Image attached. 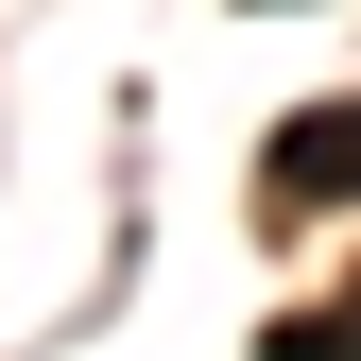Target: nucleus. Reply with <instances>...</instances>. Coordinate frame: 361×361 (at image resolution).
<instances>
[{"instance_id":"2","label":"nucleus","mask_w":361,"mask_h":361,"mask_svg":"<svg viewBox=\"0 0 361 361\" xmlns=\"http://www.w3.org/2000/svg\"><path fill=\"white\" fill-rule=\"evenodd\" d=\"M258 361H361V293H310V310H276V327H258Z\"/></svg>"},{"instance_id":"1","label":"nucleus","mask_w":361,"mask_h":361,"mask_svg":"<svg viewBox=\"0 0 361 361\" xmlns=\"http://www.w3.org/2000/svg\"><path fill=\"white\" fill-rule=\"evenodd\" d=\"M258 207L310 224V207H361V86H327V104L276 121V155H258Z\"/></svg>"}]
</instances>
